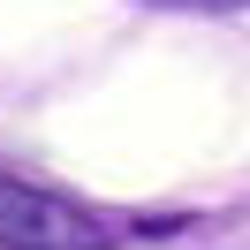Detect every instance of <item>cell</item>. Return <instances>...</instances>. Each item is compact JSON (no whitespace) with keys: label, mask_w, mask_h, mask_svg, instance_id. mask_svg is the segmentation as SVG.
I'll return each instance as SVG.
<instances>
[{"label":"cell","mask_w":250,"mask_h":250,"mask_svg":"<svg viewBox=\"0 0 250 250\" xmlns=\"http://www.w3.org/2000/svg\"><path fill=\"white\" fill-rule=\"evenodd\" d=\"M106 243L114 235L91 212H76L68 197L0 174V250H106Z\"/></svg>","instance_id":"1"},{"label":"cell","mask_w":250,"mask_h":250,"mask_svg":"<svg viewBox=\"0 0 250 250\" xmlns=\"http://www.w3.org/2000/svg\"><path fill=\"white\" fill-rule=\"evenodd\" d=\"M174 8H243V0H174Z\"/></svg>","instance_id":"2"}]
</instances>
